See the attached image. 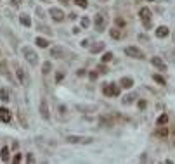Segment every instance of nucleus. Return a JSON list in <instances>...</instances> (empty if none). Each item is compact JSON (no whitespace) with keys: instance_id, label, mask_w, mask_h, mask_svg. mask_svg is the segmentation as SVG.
Listing matches in <instances>:
<instances>
[{"instance_id":"1","label":"nucleus","mask_w":175,"mask_h":164,"mask_svg":"<svg viewBox=\"0 0 175 164\" xmlns=\"http://www.w3.org/2000/svg\"><path fill=\"white\" fill-rule=\"evenodd\" d=\"M66 142L68 143H83V145H87V143L94 142V138L92 137H83V135H68Z\"/></svg>"},{"instance_id":"2","label":"nucleus","mask_w":175,"mask_h":164,"mask_svg":"<svg viewBox=\"0 0 175 164\" xmlns=\"http://www.w3.org/2000/svg\"><path fill=\"white\" fill-rule=\"evenodd\" d=\"M23 55H24V59L30 62V66H37L38 64V55L31 47H23Z\"/></svg>"},{"instance_id":"3","label":"nucleus","mask_w":175,"mask_h":164,"mask_svg":"<svg viewBox=\"0 0 175 164\" xmlns=\"http://www.w3.org/2000/svg\"><path fill=\"white\" fill-rule=\"evenodd\" d=\"M139 16H141V19H142V22H144V26L146 28H149L151 26V11H149V7H142L141 11H139Z\"/></svg>"},{"instance_id":"4","label":"nucleus","mask_w":175,"mask_h":164,"mask_svg":"<svg viewBox=\"0 0 175 164\" xmlns=\"http://www.w3.org/2000/svg\"><path fill=\"white\" fill-rule=\"evenodd\" d=\"M125 54H127L128 57H134V59H144V52H142L141 49H137V47H127Z\"/></svg>"},{"instance_id":"5","label":"nucleus","mask_w":175,"mask_h":164,"mask_svg":"<svg viewBox=\"0 0 175 164\" xmlns=\"http://www.w3.org/2000/svg\"><path fill=\"white\" fill-rule=\"evenodd\" d=\"M102 92H104V95H108V97H116V95H120V88L116 85H106L104 88H102Z\"/></svg>"},{"instance_id":"6","label":"nucleus","mask_w":175,"mask_h":164,"mask_svg":"<svg viewBox=\"0 0 175 164\" xmlns=\"http://www.w3.org/2000/svg\"><path fill=\"white\" fill-rule=\"evenodd\" d=\"M49 14L52 16L54 21H63L64 19V12L61 11V9H57V7H52L50 11H49Z\"/></svg>"},{"instance_id":"7","label":"nucleus","mask_w":175,"mask_h":164,"mask_svg":"<svg viewBox=\"0 0 175 164\" xmlns=\"http://www.w3.org/2000/svg\"><path fill=\"white\" fill-rule=\"evenodd\" d=\"M94 22H95V28H97V31H102L106 28V21H104V17H102L101 14H97L95 17H94Z\"/></svg>"},{"instance_id":"8","label":"nucleus","mask_w":175,"mask_h":164,"mask_svg":"<svg viewBox=\"0 0 175 164\" xmlns=\"http://www.w3.org/2000/svg\"><path fill=\"white\" fill-rule=\"evenodd\" d=\"M50 57H54V59L64 57V49L63 47H52V49H50Z\"/></svg>"},{"instance_id":"9","label":"nucleus","mask_w":175,"mask_h":164,"mask_svg":"<svg viewBox=\"0 0 175 164\" xmlns=\"http://www.w3.org/2000/svg\"><path fill=\"white\" fill-rule=\"evenodd\" d=\"M11 111L9 109H5V107H0V121H4V123H9L11 121Z\"/></svg>"},{"instance_id":"10","label":"nucleus","mask_w":175,"mask_h":164,"mask_svg":"<svg viewBox=\"0 0 175 164\" xmlns=\"http://www.w3.org/2000/svg\"><path fill=\"white\" fill-rule=\"evenodd\" d=\"M151 62H153V66L158 67L160 71H165V69H167V64H165L160 57H151Z\"/></svg>"},{"instance_id":"11","label":"nucleus","mask_w":175,"mask_h":164,"mask_svg":"<svg viewBox=\"0 0 175 164\" xmlns=\"http://www.w3.org/2000/svg\"><path fill=\"white\" fill-rule=\"evenodd\" d=\"M40 114H42L44 119H49V105H47V100H45V99L40 102Z\"/></svg>"},{"instance_id":"12","label":"nucleus","mask_w":175,"mask_h":164,"mask_svg":"<svg viewBox=\"0 0 175 164\" xmlns=\"http://www.w3.org/2000/svg\"><path fill=\"white\" fill-rule=\"evenodd\" d=\"M120 85H121L123 88H132V86H134V80L128 78V76H123V78L120 80Z\"/></svg>"},{"instance_id":"13","label":"nucleus","mask_w":175,"mask_h":164,"mask_svg":"<svg viewBox=\"0 0 175 164\" xmlns=\"http://www.w3.org/2000/svg\"><path fill=\"white\" fill-rule=\"evenodd\" d=\"M168 33H170V31H168V28L167 26H160L156 30V36L158 38H165V36H168Z\"/></svg>"},{"instance_id":"14","label":"nucleus","mask_w":175,"mask_h":164,"mask_svg":"<svg viewBox=\"0 0 175 164\" xmlns=\"http://www.w3.org/2000/svg\"><path fill=\"white\" fill-rule=\"evenodd\" d=\"M19 21H21V24H24V26H28V28L31 26V19H30V16H28V14H21Z\"/></svg>"},{"instance_id":"15","label":"nucleus","mask_w":175,"mask_h":164,"mask_svg":"<svg viewBox=\"0 0 175 164\" xmlns=\"http://www.w3.org/2000/svg\"><path fill=\"white\" fill-rule=\"evenodd\" d=\"M35 41H37V45H38V47H40V49H47V47H49V41L45 40V38H40V36H37V40H35Z\"/></svg>"},{"instance_id":"16","label":"nucleus","mask_w":175,"mask_h":164,"mask_svg":"<svg viewBox=\"0 0 175 164\" xmlns=\"http://www.w3.org/2000/svg\"><path fill=\"white\" fill-rule=\"evenodd\" d=\"M0 157H2V161H4V162H7L9 161V147H4V149H2V152H0Z\"/></svg>"},{"instance_id":"17","label":"nucleus","mask_w":175,"mask_h":164,"mask_svg":"<svg viewBox=\"0 0 175 164\" xmlns=\"http://www.w3.org/2000/svg\"><path fill=\"white\" fill-rule=\"evenodd\" d=\"M167 121H168V116L167 114H161L160 118H158L156 123H158V126H163V124H167Z\"/></svg>"},{"instance_id":"18","label":"nucleus","mask_w":175,"mask_h":164,"mask_svg":"<svg viewBox=\"0 0 175 164\" xmlns=\"http://www.w3.org/2000/svg\"><path fill=\"white\" fill-rule=\"evenodd\" d=\"M0 100H4V102L9 100V93L5 88H0Z\"/></svg>"},{"instance_id":"19","label":"nucleus","mask_w":175,"mask_h":164,"mask_svg":"<svg viewBox=\"0 0 175 164\" xmlns=\"http://www.w3.org/2000/svg\"><path fill=\"white\" fill-rule=\"evenodd\" d=\"M102 49H104V43H97V45H94L92 49H90V52H92V54H97V52H101Z\"/></svg>"},{"instance_id":"20","label":"nucleus","mask_w":175,"mask_h":164,"mask_svg":"<svg viewBox=\"0 0 175 164\" xmlns=\"http://www.w3.org/2000/svg\"><path fill=\"white\" fill-rule=\"evenodd\" d=\"M50 67H52V64H50V62H44V66H42V73H44V75L50 73Z\"/></svg>"},{"instance_id":"21","label":"nucleus","mask_w":175,"mask_h":164,"mask_svg":"<svg viewBox=\"0 0 175 164\" xmlns=\"http://www.w3.org/2000/svg\"><path fill=\"white\" fill-rule=\"evenodd\" d=\"M75 4L78 5V7H82V9L89 7V2H87V0H75Z\"/></svg>"},{"instance_id":"22","label":"nucleus","mask_w":175,"mask_h":164,"mask_svg":"<svg viewBox=\"0 0 175 164\" xmlns=\"http://www.w3.org/2000/svg\"><path fill=\"white\" fill-rule=\"evenodd\" d=\"M16 75H18V80L19 83H24V75H23V71L19 69V67H16Z\"/></svg>"},{"instance_id":"23","label":"nucleus","mask_w":175,"mask_h":164,"mask_svg":"<svg viewBox=\"0 0 175 164\" xmlns=\"http://www.w3.org/2000/svg\"><path fill=\"white\" fill-rule=\"evenodd\" d=\"M111 59H113V54H111V52H106L104 55L101 57V60H102V62H109Z\"/></svg>"},{"instance_id":"24","label":"nucleus","mask_w":175,"mask_h":164,"mask_svg":"<svg viewBox=\"0 0 175 164\" xmlns=\"http://www.w3.org/2000/svg\"><path fill=\"white\" fill-rule=\"evenodd\" d=\"M153 80L156 83H160V85H165V80H163V76H160V75H154L153 76Z\"/></svg>"},{"instance_id":"25","label":"nucleus","mask_w":175,"mask_h":164,"mask_svg":"<svg viewBox=\"0 0 175 164\" xmlns=\"http://www.w3.org/2000/svg\"><path fill=\"white\" fill-rule=\"evenodd\" d=\"M80 24H82V28H89V24H90L89 17H82V21H80Z\"/></svg>"},{"instance_id":"26","label":"nucleus","mask_w":175,"mask_h":164,"mask_svg":"<svg viewBox=\"0 0 175 164\" xmlns=\"http://www.w3.org/2000/svg\"><path fill=\"white\" fill-rule=\"evenodd\" d=\"M109 35H111V36L115 38V40H118V38L121 36V35H120V31H118V30H111V31H109Z\"/></svg>"},{"instance_id":"27","label":"nucleus","mask_w":175,"mask_h":164,"mask_svg":"<svg viewBox=\"0 0 175 164\" xmlns=\"http://www.w3.org/2000/svg\"><path fill=\"white\" fill-rule=\"evenodd\" d=\"M132 99H134V95H127L123 102H125V104H130V102H132Z\"/></svg>"},{"instance_id":"28","label":"nucleus","mask_w":175,"mask_h":164,"mask_svg":"<svg viewBox=\"0 0 175 164\" xmlns=\"http://www.w3.org/2000/svg\"><path fill=\"white\" fill-rule=\"evenodd\" d=\"M21 2H23V0H11V4L14 5V7H18V5H21Z\"/></svg>"},{"instance_id":"29","label":"nucleus","mask_w":175,"mask_h":164,"mask_svg":"<svg viewBox=\"0 0 175 164\" xmlns=\"http://www.w3.org/2000/svg\"><path fill=\"white\" fill-rule=\"evenodd\" d=\"M116 24H118V26H125V21H123V19H116Z\"/></svg>"},{"instance_id":"30","label":"nucleus","mask_w":175,"mask_h":164,"mask_svg":"<svg viewBox=\"0 0 175 164\" xmlns=\"http://www.w3.org/2000/svg\"><path fill=\"white\" fill-rule=\"evenodd\" d=\"M12 161H14L16 164H18V162H21V154H18V156H16V157H14V159H12Z\"/></svg>"},{"instance_id":"31","label":"nucleus","mask_w":175,"mask_h":164,"mask_svg":"<svg viewBox=\"0 0 175 164\" xmlns=\"http://www.w3.org/2000/svg\"><path fill=\"white\" fill-rule=\"evenodd\" d=\"M26 159H28V162H35V157L31 156V154H28V157H26Z\"/></svg>"},{"instance_id":"32","label":"nucleus","mask_w":175,"mask_h":164,"mask_svg":"<svg viewBox=\"0 0 175 164\" xmlns=\"http://www.w3.org/2000/svg\"><path fill=\"white\" fill-rule=\"evenodd\" d=\"M139 107L144 109V107H146V100H141V102H139Z\"/></svg>"},{"instance_id":"33","label":"nucleus","mask_w":175,"mask_h":164,"mask_svg":"<svg viewBox=\"0 0 175 164\" xmlns=\"http://www.w3.org/2000/svg\"><path fill=\"white\" fill-rule=\"evenodd\" d=\"M147 2H154V0H147Z\"/></svg>"}]
</instances>
